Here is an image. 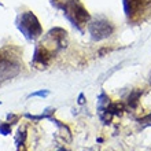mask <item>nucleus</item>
Wrapping results in <instances>:
<instances>
[{"instance_id":"nucleus-17","label":"nucleus","mask_w":151,"mask_h":151,"mask_svg":"<svg viewBox=\"0 0 151 151\" xmlns=\"http://www.w3.org/2000/svg\"><path fill=\"white\" fill-rule=\"evenodd\" d=\"M0 104H1V102H0Z\"/></svg>"},{"instance_id":"nucleus-3","label":"nucleus","mask_w":151,"mask_h":151,"mask_svg":"<svg viewBox=\"0 0 151 151\" xmlns=\"http://www.w3.org/2000/svg\"><path fill=\"white\" fill-rule=\"evenodd\" d=\"M88 32L91 35L92 40L102 41L114 33V25L104 18H96L88 24Z\"/></svg>"},{"instance_id":"nucleus-12","label":"nucleus","mask_w":151,"mask_h":151,"mask_svg":"<svg viewBox=\"0 0 151 151\" xmlns=\"http://www.w3.org/2000/svg\"><path fill=\"white\" fill-rule=\"evenodd\" d=\"M139 124L142 125V128H146V127H151V113L146 117L139 119Z\"/></svg>"},{"instance_id":"nucleus-13","label":"nucleus","mask_w":151,"mask_h":151,"mask_svg":"<svg viewBox=\"0 0 151 151\" xmlns=\"http://www.w3.org/2000/svg\"><path fill=\"white\" fill-rule=\"evenodd\" d=\"M50 95V91L48 89H41V91H36V92H32L29 98H35V96H39V98H45V96Z\"/></svg>"},{"instance_id":"nucleus-10","label":"nucleus","mask_w":151,"mask_h":151,"mask_svg":"<svg viewBox=\"0 0 151 151\" xmlns=\"http://www.w3.org/2000/svg\"><path fill=\"white\" fill-rule=\"evenodd\" d=\"M109 103H110V99H109V96L106 95L104 92H102V93L98 96V110H99V109L107 107Z\"/></svg>"},{"instance_id":"nucleus-1","label":"nucleus","mask_w":151,"mask_h":151,"mask_svg":"<svg viewBox=\"0 0 151 151\" xmlns=\"http://www.w3.org/2000/svg\"><path fill=\"white\" fill-rule=\"evenodd\" d=\"M58 7L63 10V15L66 17V19L78 30H81V26L87 25L91 19L89 12L80 0H66L62 1V4Z\"/></svg>"},{"instance_id":"nucleus-4","label":"nucleus","mask_w":151,"mask_h":151,"mask_svg":"<svg viewBox=\"0 0 151 151\" xmlns=\"http://www.w3.org/2000/svg\"><path fill=\"white\" fill-rule=\"evenodd\" d=\"M21 70V63L15 58L0 51V80H8L15 77Z\"/></svg>"},{"instance_id":"nucleus-9","label":"nucleus","mask_w":151,"mask_h":151,"mask_svg":"<svg viewBox=\"0 0 151 151\" xmlns=\"http://www.w3.org/2000/svg\"><path fill=\"white\" fill-rule=\"evenodd\" d=\"M25 139H26V129H25V128H19L18 135H17V139H15V143H17L18 150H19V147L25 143Z\"/></svg>"},{"instance_id":"nucleus-2","label":"nucleus","mask_w":151,"mask_h":151,"mask_svg":"<svg viewBox=\"0 0 151 151\" xmlns=\"http://www.w3.org/2000/svg\"><path fill=\"white\" fill-rule=\"evenodd\" d=\"M17 28L28 40H36L43 35V26L32 11H25L18 15Z\"/></svg>"},{"instance_id":"nucleus-11","label":"nucleus","mask_w":151,"mask_h":151,"mask_svg":"<svg viewBox=\"0 0 151 151\" xmlns=\"http://www.w3.org/2000/svg\"><path fill=\"white\" fill-rule=\"evenodd\" d=\"M11 133V127H10V124H0V135H3V136H7Z\"/></svg>"},{"instance_id":"nucleus-5","label":"nucleus","mask_w":151,"mask_h":151,"mask_svg":"<svg viewBox=\"0 0 151 151\" xmlns=\"http://www.w3.org/2000/svg\"><path fill=\"white\" fill-rule=\"evenodd\" d=\"M151 0H122L124 11L129 21L139 19L140 15L146 12L147 7L150 6Z\"/></svg>"},{"instance_id":"nucleus-6","label":"nucleus","mask_w":151,"mask_h":151,"mask_svg":"<svg viewBox=\"0 0 151 151\" xmlns=\"http://www.w3.org/2000/svg\"><path fill=\"white\" fill-rule=\"evenodd\" d=\"M52 56H54V51L50 50L47 45L44 44H39L35 50V55H33V63L40 65V66H47L51 62Z\"/></svg>"},{"instance_id":"nucleus-15","label":"nucleus","mask_w":151,"mask_h":151,"mask_svg":"<svg viewBox=\"0 0 151 151\" xmlns=\"http://www.w3.org/2000/svg\"><path fill=\"white\" fill-rule=\"evenodd\" d=\"M7 119H8V121H14V122H15V121H17V115L8 114V115H7Z\"/></svg>"},{"instance_id":"nucleus-7","label":"nucleus","mask_w":151,"mask_h":151,"mask_svg":"<svg viewBox=\"0 0 151 151\" xmlns=\"http://www.w3.org/2000/svg\"><path fill=\"white\" fill-rule=\"evenodd\" d=\"M106 110H107V113H110L111 115H122V111H124V104L122 103H110L107 104V107H106Z\"/></svg>"},{"instance_id":"nucleus-8","label":"nucleus","mask_w":151,"mask_h":151,"mask_svg":"<svg viewBox=\"0 0 151 151\" xmlns=\"http://www.w3.org/2000/svg\"><path fill=\"white\" fill-rule=\"evenodd\" d=\"M140 96H142V91H132L131 95L128 96V106L131 109H135L136 106H137V103H139V99Z\"/></svg>"},{"instance_id":"nucleus-14","label":"nucleus","mask_w":151,"mask_h":151,"mask_svg":"<svg viewBox=\"0 0 151 151\" xmlns=\"http://www.w3.org/2000/svg\"><path fill=\"white\" fill-rule=\"evenodd\" d=\"M77 103H78V104H84V103H85V96H84V93H80V95H78V100H77Z\"/></svg>"},{"instance_id":"nucleus-16","label":"nucleus","mask_w":151,"mask_h":151,"mask_svg":"<svg viewBox=\"0 0 151 151\" xmlns=\"http://www.w3.org/2000/svg\"><path fill=\"white\" fill-rule=\"evenodd\" d=\"M56 151H66L65 148H59V150H56Z\"/></svg>"}]
</instances>
